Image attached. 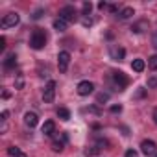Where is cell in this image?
Masks as SVG:
<instances>
[{
    "instance_id": "14",
    "label": "cell",
    "mask_w": 157,
    "mask_h": 157,
    "mask_svg": "<svg viewBox=\"0 0 157 157\" xmlns=\"http://www.w3.org/2000/svg\"><path fill=\"white\" fill-rule=\"evenodd\" d=\"M144 30H148V22L146 21H139L135 26H131V32L133 33H142Z\"/></svg>"
},
{
    "instance_id": "22",
    "label": "cell",
    "mask_w": 157,
    "mask_h": 157,
    "mask_svg": "<svg viewBox=\"0 0 157 157\" xmlns=\"http://www.w3.org/2000/svg\"><path fill=\"white\" fill-rule=\"evenodd\" d=\"M82 10H83V15L87 17V15H91V10H93V4H91V2H83V6H82Z\"/></svg>"
},
{
    "instance_id": "10",
    "label": "cell",
    "mask_w": 157,
    "mask_h": 157,
    "mask_svg": "<svg viewBox=\"0 0 157 157\" xmlns=\"http://www.w3.org/2000/svg\"><path fill=\"white\" fill-rule=\"evenodd\" d=\"M109 54H111V59H115V61H122L124 56H126V50H124L122 46H111Z\"/></svg>"
},
{
    "instance_id": "1",
    "label": "cell",
    "mask_w": 157,
    "mask_h": 157,
    "mask_svg": "<svg viewBox=\"0 0 157 157\" xmlns=\"http://www.w3.org/2000/svg\"><path fill=\"white\" fill-rule=\"evenodd\" d=\"M44 44H46V35H44V32H43V30H33V33H32V37H30V46H32L33 50H41V48H44Z\"/></svg>"
},
{
    "instance_id": "29",
    "label": "cell",
    "mask_w": 157,
    "mask_h": 157,
    "mask_svg": "<svg viewBox=\"0 0 157 157\" xmlns=\"http://www.w3.org/2000/svg\"><path fill=\"white\" fill-rule=\"evenodd\" d=\"M0 117H2L0 120H2V122H6V120H8V117H10V111H2V115H0Z\"/></svg>"
},
{
    "instance_id": "26",
    "label": "cell",
    "mask_w": 157,
    "mask_h": 157,
    "mask_svg": "<svg viewBox=\"0 0 157 157\" xmlns=\"http://www.w3.org/2000/svg\"><path fill=\"white\" fill-rule=\"evenodd\" d=\"M109 111H111V113H115V115H117V113H122V105H111V107H109Z\"/></svg>"
},
{
    "instance_id": "2",
    "label": "cell",
    "mask_w": 157,
    "mask_h": 157,
    "mask_svg": "<svg viewBox=\"0 0 157 157\" xmlns=\"http://www.w3.org/2000/svg\"><path fill=\"white\" fill-rule=\"evenodd\" d=\"M113 83H115L117 91H124V89L128 87V83H129V78H128L124 72L117 70V72H113Z\"/></svg>"
},
{
    "instance_id": "8",
    "label": "cell",
    "mask_w": 157,
    "mask_h": 157,
    "mask_svg": "<svg viewBox=\"0 0 157 157\" xmlns=\"http://www.w3.org/2000/svg\"><path fill=\"white\" fill-rule=\"evenodd\" d=\"M68 63H70V54H68L67 50L59 52V56H57V65H59V70H61V72H67Z\"/></svg>"
},
{
    "instance_id": "21",
    "label": "cell",
    "mask_w": 157,
    "mask_h": 157,
    "mask_svg": "<svg viewBox=\"0 0 157 157\" xmlns=\"http://www.w3.org/2000/svg\"><path fill=\"white\" fill-rule=\"evenodd\" d=\"M107 100H109V93H100V94L96 96V102H98V104H105Z\"/></svg>"
},
{
    "instance_id": "32",
    "label": "cell",
    "mask_w": 157,
    "mask_h": 157,
    "mask_svg": "<svg viewBox=\"0 0 157 157\" xmlns=\"http://www.w3.org/2000/svg\"><path fill=\"white\" fill-rule=\"evenodd\" d=\"M151 44L157 48V33H153V37H151Z\"/></svg>"
},
{
    "instance_id": "19",
    "label": "cell",
    "mask_w": 157,
    "mask_h": 157,
    "mask_svg": "<svg viewBox=\"0 0 157 157\" xmlns=\"http://www.w3.org/2000/svg\"><path fill=\"white\" fill-rule=\"evenodd\" d=\"M57 117H59L61 120H68V118H70V111H68L67 107H59V109H57Z\"/></svg>"
},
{
    "instance_id": "15",
    "label": "cell",
    "mask_w": 157,
    "mask_h": 157,
    "mask_svg": "<svg viewBox=\"0 0 157 157\" xmlns=\"http://www.w3.org/2000/svg\"><path fill=\"white\" fill-rule=\"evenodd\" d=\"M67 26H68V22H65L63 19H56V21H54V30H56V32H65Z\"/></svg>"
},
{
    "instance_id": "27",
    "label": "cell",
    "mask_w": 157,
    "mask_h": 157,
    "mask_svg": "<svg viewBox=\"0 0 157 157\" xmlns=\"http://www.w3.org/2000/svg\"><path fill=\"white\" fill-rule=\"evenodd\" d=\"M82 24H83V26H91V24H93V19H91V17H83V19H82Z\"/></svg>"
},
{
    "instance_id": "34",
    "label": "cell",
    "mask_w": 157,
    "mask_h": 157,
    "mask_svg": "<svg viewBox=\"0 0 157 157\" xmlns=\"http://www.w3.org/2000/svg\"><path fill=\"white\" fill-rule=\"evenodd\" d=\"M153 122H155V124H157V107H155V109H153Z\"/></svg>"
},
{
    "instance_id": "35",
    "label": "cell",
    "mask_w": 157,
    "mask_h": 157,
    "mask_svg": "<svg viewBox=\"0 0 157 157\" xmlns=\"http://www.w3.org/2000/svg\"><path fill=\"white\" fill-rule=\"evenodd\" d=\"M155 157H157V153H155Z\"/></svg>"
},
{
    "instance_id": "25",
    "label": "cell",
    "mask_w": 157,
    "mask_h": 157,
    "mask_svg": "<svg viewBox=\"0 0 157 157\" xmlns=\"http://www.w3.org/2000/svg\"><path fill=\"white\" fill-rule=\"evenodd\" d=\"M124 157H139V153H137V150H131L129 148V150L124 151Z\"/></svg>"
},
{
    "instance_id": "12",
    "label": "cell",
    "mask_w": 157,
    "mask_h": 157,
    "mask_svg": "<svg viewBox=\"0 0 157 157\" xmlns=\"http://www.w3.org/2000/svg\"><path fill=\"white\" fill-rule=\"evenodd\" d=\"M41 131L46 135V137H50V135H54L56 133V122L54 120H46L44 124H43V128H41Z\"/></svg>"
},
{
    "instance_id": "4",
    "label": "cell",
    "mask_w": 157,
    "mask_h": 157,
    "mask_svg": "<svg viewBox=\"0 0 157 157\" xmlns=\"http://www.w3.org/2000/svg\"><path fill=\"white\" fill-rule=\"evenodd\" d=\"M59 19H63L65 22H74L76 21V8L74 6H65L59 10Z\"/></svg>"
},
{
    "instance_id": "23",
    "label": "cell",
    "mask_w": 157,
    "mask_h": 157,
    "mask_svg": "<svg viewBox=\"0 0 157 157\" xmlns=\"http://www.w3.org/2000/svg\"><path fill=\"white\" fill-rule=\"evenodd\" d=\"M148 89H157V78L155 76L148 78Z\"/></svg>"
},
{
    "instance_id": "16",
    "label": "cell",
    "mask_w": 157,
    "mask_h": 157,
    "mask_svg": "<svg viewBox=\"0 0 157 157\" xmlns=\"http://www.w3.org/2000/svg\"><path fill=\"white\" fill-rule=\"evenodd\" d=\"M144 67H146L144 59H133V63H131V68H133L135 72H142V70H144Z\"/></svg>"
},
{
    "instance_id": "33",
    "label": "cell",
    "mask_w": 157,
    "mask_h": 157,
    "mask_svg": "<svg viewBox=\"0 0 157 157\" xmlns=\"http://www.w3.org/2000/svg\"><path fill=\"white\" fill-rule=\"evenodd\" d=\"M105 8H107V2H100L98 4V10H105Z\"/></svg>"
},
{
    "instance_id": "13",
    "label": "cell",
    "mask_w": 157,
    "mask_h": 157,
    "mask_svg": "<svg viewBox=\"0 0 157 157\" xmlns=\"http://www.w3.org/2000/svg\"><path fill=\"white\" fill-rule=\"evenodd\" d=\"M8 155H10V157H28V155H26L21 148H17V146H10V148H8Z\"/></svg>"
},
{
    "instance_id": "7",
    "label": "cell",
    "mask_w": 157,
    "mask_h": 157,
    "mask_svg": "<svg viewBox=\"0 0 157 157\" xmlns=\"http://www.w3.org/2000/svg\"><path fill=\"white\" fill-rule=\"evenodd\" d=\"M78 94H80V96H89L93 91H94V85L91 83V82H87V80H83V82H80V83H78Z\"/></svg>"
},
{
    "instance_id": "31",
    "label": "cell",
    "mask_w": 157,
    "mask_h": 157,
    "mask_svg": "<svg viewBox=\"0 0 157 157\" xmlns=\"http://www.w3.org/2000/svg\"><path fill=\"white\" fill-rule=\"evenodd\" d=\"M0 48H6V37H0Z\"/></svg>"
},
{
    "instance_id": "20",
    "label": "cell",
    "mask_w": 157,
    "mask_h": 157,
    "mask_svg": "<svg viewBox=\"0 0 157 157\" xmlns=\"http://www.w3.org/2000/svg\"><path fill=\"white\" fill-rule=\"evenodd\" d=\"M148 67H150L151 70H157V54L151 56V57H148Z\"/></svg>"
},
{
    "instance_id": "11",
    "label": "cell",
    "mask_w": 157,
    "mask_h": 157,
    "mask_svg": "<svg viewBox=\"0 0 157 157\" xmlns=\"http://www.w3.org/2000/svg\"><path fill=\"white\" fill-rule=\"evenodd\" d=\"M37 122H39V117H37L35 113L28 111V113L24 115V124H26L28 128H35V126H37Z\"/></svg>"
},
{
    "instance_id": "18",
    "label": "cell",
    "mask_w": 157,
    "mask_h": 157,
    "mask_svg": "<svg viewBox=\"0 0 157 157\" xmlns=\"http://www.w3.org/2000/svg\"><path fill=\"white\" fill-rule=\"evenodd\" d=\"M15 65H17V56H15V54H10V56L6 57V61H4V67H6V68H13Z\"/></svg>"
},
{
    "instance_id": "30",
    "label": "cell",
    "mask_w": 157,
    "mask_h": 157,
    "mask_svg": "<svg viewBox=\"0 0 157 157\" xmlns=\"http://www.w3.org/2000/svg\"><path fill=\"white\" fill-rule=\"evenodd\" d=\"M144 94H146V91H144V89H139V91H137V94H135V98H142Z\"/></svg>"
},
{
    "instance_id": "24",
    "label": "cell",
    "mask_w": 157,
    "mask_h": 157,
    "mask_svg": "<svg viewBox=\"0 0 157 157\" xmlns=\"http://www.w3.org/2000/svg\"><path fill=\"white\" fill-rule=\"evenodd\" d=\"M22 87H24V80H22V74H19L15 82V89H22Z\"/></svg>"
},
{
    "instance_id": "3",
    "label": "cell",
    "mask_w": 157,
    "mask_h": 157,
    "mask_svg": "<svg viewBox=\"0 0 157 157\" xmlns=\"http://www.w3.org/2000/svg\"><path fill=\"white\" fill-rule=\"evenodd\" d=\"M56 87H57V83H56L54 80H50V82L44 85V91H43V100H44V104H52V102H54V98H56Z\"/></svg>"
},
{
    "instance_id": "9",
    "label": "cell",
    "mask_w": 157,
    "mask_h": 157,
    "mask_svg": "<svg viewBox=\"0 0 157 157\" xmlns=\"http://www.w3.org/2000/svg\"><path fill=\"white\" fill-rule=\"evenodd\" d=\"M67 142H68V135L67 133H59V137H56L54 142H52V150L54 151H61Z\"/></svg>"
},
{
    "instance_id": "6",
    "label": "cell",
    "mask_w": 157,
    "mask_h": 157,
    "mask_svg": "<svg viewBox=\"0 0 157 157\" xmlns=\"http://www.w3.org/2000/svg\"><path fill=\"white\" fill-rule=\"evenodd\" d=\"M140 151L144 153V155H155L157 153V144L153 142V140H150V139H146V140H142L140 142Z\"/></svg>"
},
{
    "instance_id": "28",
    "label": "cell",
    "mask_w": 157,
    "mask_h": 157,
    "mask_svg": "<svg viewBox=\"0 0 157 157\" xmlns=\"http://www.w3.org/2000/svg\"><path fill=\"white\" fill-rule=\"evenodd\" d=\"M32 17H33V19H35V21H39V19H41V17H43V10H37V11H35V13H33V15H32Z\"/></svg>"
},
{
    "instance_id": "5",
    "label": "cell",
    "mask_w": 157,
    "mask_h": 157,
    "mask_svg": "<svg viewBox=\"0 0 157 157\" xmlns=\"http://www.w3.org/2000/svg\"><path fill=\"white\" fill-rule=\"evenodd\" d=\"M19 21H21V17H19L17 13H8V15H4V19H2V22H0V26H2L4 30H6V28H13V26L19 24Z\"/></svg>"
},
{
    "instance_id": "17",
    "label": "cell",
    "mask_w": 157,
    "mask_h": 157,
    "mask_svg": "<svg viewBox=\"0 0 157 157\" xmlns=\"http://www.w3.org/2000/svg\"><path fill=\"white\" fill-rule=\"evenodd\" d=\"M133 15H135L133 8H122V11L118 13V17H120L122 21H126V19H129V17H133Z\"/></svg>"
}]
</instances>
